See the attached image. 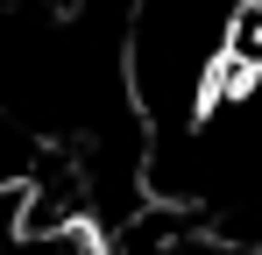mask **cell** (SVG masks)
I'll use <instances>...</instances> for the list:
<instances>
[{
  "label": "cell",
  "instance_id": "cell-1",
  "mask_svg": "<svg viewBox=\"0 0 262 255\" xmlns=\"http://www.w3.org/2000/svg\"><path fill=\"white\" fill-rule=\"evenodd\" d=\"M29 170H36V149H29V135L0 114V192H14V184H29Z\"/></svg>",
  "mask_w": 262,
  "mask_h": 255
}]
</instances>
